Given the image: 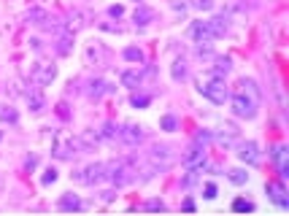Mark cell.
<instances>
[{
	"label": "cell",
	"mask_w": 289,
	"mask_h": 216,
	"mask_svg": "<svg viewBox=\"0 0 289 216\" xmlns=\"http://www.w3.org/2000/svg\"><path fill=\"white\" fill-rule=\"evenodd\" d=\"M19 119V114H16V108H11V105H6V108H0V122H16Z\"/></svg>",
	"instance_id": "1f68e13d"
},
{
	"label": "cell",
	"mask_w": 289,
	"mask_h": 216,
	"mask_svg": "<svg viewBox=\"0 0 289 216\" xmlns=\"http://www.w3.org/2000/svg\"><path fill=\"white\" fill-rule=\"evenodd\" d=\"M206 197H208V200L216 197V187H213V184H206Z\"/></svg>",
	"instance_id": "60d3db41"
},
{
	"label": "cell",
	"mask_w": 289,
	"mask_h": 216,
	"mask_svg": "<svg viewBox=\"0 0 289 216\" xmlns=\"http://www.w3.org/2000/svg\"><path fill=\"white\" fill-rule=\"evenodd\" d=\"M173 162H176V151L170 149V146H162V143L152 146V149L146 151V162H143V168H141L146 173L143 178H152V176H157V173L170 170V168H173Z\"/></svg>",
	"instance_id": "7a4b0ae2"
},
{
	"label": "cell",
	"mask_w": 289,
	"mask_h": 216,
	"mask_svg": "<svg viewBox=\"0 0 289 216\" xmlns=\"http://www.w3.org/2000/svg\"><path fill=\"white\" fill-rule=\"evenodd\" d=\"M232 211H254V203L251 200H235L232 203Z\"/></svg>",
	"instance_id": "d6a6232c"
},
{
	"label": "cell",
	"mask_w": 289,
	"mask_h": 216,
	"mask_svg": "<svg viewBox=\"0 0 289 216\" xmlns=\"http://www.w3.org/2000/svg\"><path fill=\"white\" fill-rule=\"evenodd\" d=\"M109 92H114V86L105 81V79H95V81L87 84V95L92 97V100H100V97L109 95Z\"/></svg>",
	"instance_id": "d6986e66"
},
{
	"label": "cell",
	"mask_w": 289,
	"mask_h": 216,
	"mask_svg": "<svg viewBox=\"0 0 289 216\" xmlns=\"http://www.w3.org/2000/svg\"><path fill=\"white\" fill-rule=\"evenodd\" d=\"M195 84H197V92H200L203 97H208L211 103H216V105H222V103L230 97L224 79H222V76H216V73H211V70H208L206 76H200Z\"/></svg>",
	"instance_id": "3957f363"
},
{
	"label": "cell",
	"mask_w": 289,
	"mask_h": 216,
	"mask_svg": "<svg viewBox=\"0 0 289 216\" xmlns=\"http://www.w3.org/2000/svg\"><path fill=\"white\" fill-rule=\"evenodd\" d=\"M76 146H79V151H95L100 146L98 130H81V133L76 135Z\"/></svg>",
	"instance_id": "9a60e30c"
},
{
	"label": "cell",
	"mask_w": 289,
	"mask_h": 216,
	"mask_svg": "<svg viewBox=\"0 0 289 216\" xmlns=\"http://www.w3.org/2000/svg\"><path fill=\"white\" fill-rule=\"evenodd\" d=\"M51 154L57 159H70L73 154H79V146H76V135H60L51 146Z\"/></svg>",
	"instance_id": "9c48e42d"
},
{
	"label": "cell",
	"mask_w": 289,
	"mask_h": 216,
	"mask_svg": "<svg viewBox=\"0 0 289 216\" xmlns=\"http://www.w3.org/2000/svg\"><path fill=\"white\" fill-rule=\"evenodd\" d=\"M208 27L213 32V38H222L224 32H227V19H224V16H213V19H208Z\"/></svg>",
	"instance_id": "cb8c5ba5"
},
{
	"label": "cell",
	"mask_w": 289,
	"mask_h": 216,
	"mask_svg": "<svg viewBox=\"0 0 289 216\" xmlns=\"http://www.w3.org/2000/svg\"><path fill=\"white\" fill-rule=\"evenodd\" d=\"M286 157H289V151H286V146H273L270 149V159L276 162V168H278V176L281 178H286L289 176V162H286Z\"/></svg>",
	"instance_id": "2e32d148"
},
{
	"label": "cell",
	"mask_w": 289,
	"mask_h": 216,
	"mask_svg": "<svg viewBox=\"0 0 289 216\" xmlns=\"http://www.w3.org/2000/svg\"><path fill=\"white\" fill-rule=\"evenodd\" d=\"M27 105H30V111L33 114H44L46 111V100H44V95H41L38 89L27 92Z\"/></svg>",
	"instance_id": "603a6c76"
},
{
	"label": "cell",
	"mask_w": 289,
	"mask_h": 216,
	"mask_svg": "<svg viewBox=\"0 0 289 216\" xmlns=\"http://www.w3.org/2000/svg\"><path fill=\"white\" fill-rule=\"evenodd\" d=\"M60 208H62V211H79V208H84V203L76 197V194H62Z\"/></svg>",
	"instance_id": "d4e9b609"
},
{
	"label": "cell",
	"mask_w": 289,
	"mask_h": 216,
	"mask_svg": "<svg viewBox=\"0 0 289 216\" xmlns=\"http://www.w3.org/2000/svg\"><path fill=\"white\" fill-rule=\"evenodd\" d=\"M187 73H189V70H187V62H184V60H176L173 68H170V76H173V81H184Z\"/></svg>",
	"instance_id": "4316f807"
},
{
	"label": "cell",
	"mask_w": 289,
	"mask_h": 216,
	"mask_svg": "<svg viewBox=\"0 0 289 216\" xmlns=\"http://www.w3.org/2000/svg\"><path fill=\"white\" fill-rule=\"evenodd\" d=\"M55 51L60 54V57H68V54L73 51V32H70V30H62V32H57Z\"/></svg>",
	"instance_id": "ac0fdd59"
},
{
	"label": "cell",
	"mask_w": 289,
	"mask_h": 216,
	"mask_svg": "<svg viewBox=\"0 0 289 216\" xmlns=\"http://www.w3.org/2000/svg\"><path fill=\"white\" fill-rule=\"evenodd\" d=\"M230 108H232V114L241 116V119H254L260 103H254L251 97H246L243 92H235V95L230 97Z\"/></svg>",
	"instance_id": "5b68a950"
},
{
	"label": "cell",
	"mask_w": 289,
	"mask_h": 216,
	"mask_svg": "<svg viewBox=\"0 0 289 216\" xmlns=\"http://www.w3.org/2000/svg\"><path fill=\"white\" fill-rule=\"evenodd\" d=\"M122 84L130 86V89H135V86L141 84V73H138V70H124L122 73Z\"/></svg>",
	"instance_id": "f1b7e54d"
},
{
	"label": "cell",
	"mask_w": 289,
	"mask_h": 216,
	"mask_svg": "<svg viewBox=\"0 0 289 216\" xmlns=\"http://www.w3.org/2000/svg\"><path fill=\"white\" fill-rule=\"evenodd\" d=\"M227 178H230L232 184H238V187H241V184L249 181V173L241 170V168H232V170H227Z\"/></svg>",
	"instance_id": "4dcf8cb0"
},
{
	"label": "cell",
	"mask_w": 289,
	"mask_h": 216,
	"mask_svg": "<svg viewBox=\"0 0 289 216\" xmlns=\"http://www.w3.org/2000/svg\"><path fill=\"white\" fill-rule=\"evenodd\" d=\"M55 181H57V170L49 168V170L44 173V178H41V184H44V187H49V184H55Z\"/></svg>",
	"instance_id": "836d02e7"
},
{
	"label": "cell",
	"mask_w": 289,
	"mask_h": 216,
	"mask_svg": "<svg viewBox=\"0 0 289 216\" xmlns=\"http://www.w3.org/2000/svg\"><path fill=\"white\" fill-rule=\"evenodd\" d=\"M238 157L246 162V165H260V146L254 143V140H238Z\"/></svg>",
	"instance_id": "8fae6325"
},
{
	"label": "cell",
	"mask_w": 289,
	"mask_h": 216,
	"mask_svg": "<svg viewBox=\"0 0 289 216\" xmlns=\"http://www.w3.org/2000/svg\"><path fill=\"white\" fill-rule=\"evenodd\" d=\"M133 22H135L138 27L152 25V22H154V8H149V6H141V3H138V8L133 11Z\"/></svg>",
	"instance_id": "ffe728a7"
},
{
	"label": "cell",
	"mask_w": 289,
	"mask_h": 216,
	"mask_svg": "<svg viewBox=\"0 0 289 216\" xmlns=\"http://www.w3.org/2000/svg\"><path fill=\"white\" fill-rule=\"evenodd\" d=\"M138 173H141V162L135 157H122V159L105 162V178H109L114 187H124V184L135 181Z\"/></svg>",
	"instance_id": "6da1fadb"
},
{
	"label": "cell",
	"mask_w": 289,
	"mask_h": 216,
	"mask_svg": "<svg viewBox=\"0 0 289 216\" xmlns=\"http://www.w3.org/2000/svg\"><path fill=\"white\" fill-rule=\"evenodd\" d=\"M119 138L124 140L127 146H138L143 140V127L135 122H127L124 127H119Z\"/></svg>",
	"instance_id": "4fadbf2b"
},
{
	"label": "cell",
	"mask_w": 289,
	"mask_h": 216,
	"mask_svg": "<svg viewBox=\"0 0 289 216\" xmlns=\"http://www.w3.org/2000/svg\"><path fill=\"white\" fill-rule=\"evenodd\" d=\"M146 208H149V211H165V203H162V200H149Z\"/></svg>",
	"instance_id": "8d00e7d4"
},
{
	"label": "cell",
	"mask_w": 289,
	"mask_h": 216,
	"mask_svg": "<svg viewBox=\"0 0 289 216\" xmlns=\"http://www.w3.org/2000/svg\"><path fill=\"white\" fill-rule=\"evenodd\" d=\"M70 176H73V181H79V184L95 187V184L105 181V162H92V165L81 168V170H73Z\"/></svg>",
	"instance_id": "277c9868"
},
{
	"label": "cell",
	"mask_w": 289,
	"mask_h": 216,
	"mask_svg": "<svg viewBox=\"0 0 289 216\" xmlns=\"http://www.w3.org/2000/svg\"><path fill=\"white\" fill-rule=\"evenodd\" d=\"M211 138H213L211 133H206V130H200V133H197V138H195V140H197V143H200V146H206V143H208V140H211Z\"/></svg>",
	"instance_id": "74e56055"
},
{
	"label": "cell",
	"mask_w": 289,
	"mask_h": 216,
	"mask_svg": "<svg viewBox=\"0 0 289 216\" xmlns=\"http://www.w3.org/2000/svg\"><path fill=\"white\" fill-rule=\"evenodd\" d=\"M84 62L92 65V68H103L109 62V49H105L103 41H89L84 46Z\"/></svg>",
	"instance_id": "8992f818"
},
{
	"label": "cell",
	"mask_w": 289,
	"mask_h": 216,
	"mask_svg": "<svg viewBox=\"0 0 289 216\" xmlns=\"http://www.w3.org/2000/svg\"><path fill=\"white\" fill-rule=\"evenodd\" d=\"M189 38L195 41V43H211V41H216L213 38V32H211V27H208V19L206 22H192L189 25Z\"/></svg>",
	"instance_id": "7c38bea8"
},
{
	"label": "cell",
	"mask_w": 289,
	"mask_h": 216,
	"mask_svg": "<svg viewBox=\"0 0 289 216\" xmlns=\"http://www.w3.org/2000/svg\"><path fill=\"white\" fill-rule=\"evenodd\" d=\"M92 19H95V14L89 8H73L70 14H68V22H65V27L70 30V32H76V30H84V27H89L92 25Z\"/></svg>",
	"instance_id": "30bf717a"
},
{
	"label": "cell",
	"mask_w": 289,
	"mask_h": 216,
	"mask_svg": "<svg viewBox=\"0 0 289 216\" xmlns=\"http://www.w3.org/2000/svg\"><path fill=\"white\" fill-rule=\"evenodd\" d=\"M149 100H152V97H149V95H133V105H135V108H141V105H149Z\"/></svg>",
	"instance_id": "e575fe53"
},
{
	"label": "cell",
	"mask_w": 289,
	"mask_h": 216,
	"mask_svg": "<svg viewBox=\"0 0 289 216\" xmlns=\"http://www.w3.org/2000/svg\"><path fill=\"white\" fill-rule=\"evenodd\" d=\"M35 162H38L35 157H27V162H25V165H27V170H33V168H35Z\"/></svg>",
	"instance_id": "b9f144b4"
},
{
	"label": "cell",
	"mask_w": 289,
	"mask_h": 216,
	"mask_svg": "<svg viewBox=\"0 0 289 216\" xmlns=\"http://www.w3.org/2000/svg\"><path fill=\"white\" fill-rule=\"evenodd\" d=\"M109 16L122 19V16H124V8H122V6H111V8H109Z\"/></svg>",
	"instance_id": "f35d334b"
},
{
	"label": "cell",
	"mask_w": 289,
	"mask_h": 216,
	"mask_svg": "<svg viewBox=\"0 0 289 216\" xmlns=\"http://www.w3.org/2000/svg\"><path fill=\"white\" fill-rule=\"evenodd\" d=\"M267 197H270L278 208H289V197H286V189H284V184H278V181H270L267 184Z\"/></svg>",
	"instance_id": "e0dca14e"
},
{
	"label": "cell",
	"mask_w": 289,
	"mask_h": 216,
	"mask_svg": "<svg viewBox=\"0 0 289 216\" xmlns=\"http://www.w3.org/2000/svg\"><path fill=\"white\" fill-rule=\"evenodd\" d=\"M238 92H243L246 97H251L254 103H260V86H257L254 79H246V76H243V79L238 81Z\"/></svg>",
	"instance_id": "7402d4cb"
},
{
	"label": "cell",
	"mask_w": 289,
	"mask_h": 216,
	"mask_svg": "<svg viewBox=\"0 0 289 216\" xmlns=\"http://www.w3.org/2000/svg\"><path fill=\"white\" fill-rule=\"evenodd\" d=\"M124 60H127V62H138V65H141V62H146V54H143L141 49H138V46H127V49H124Z\"/></svg>",
	"instance_id": "83f0119b"
},
{
	"label": "cell",
	"mask_w": 289,
	"mask_h": 216,
	"mask_svg": "<svg viewBox=\"0 0 289 216\" xmlns=\"http://www.w3.org/2000/svg\"><path fill=\"white\" fill-rule=\"evenodd\" d=\"M55 76H57V68L44 62V60H38L33 68H30V81H33L35 86H49L51 81H55Z\"/></svg>",
	"instance_id": "52a82bcc"
},
{
	"label": "cell",
	"mask_w": 289,
	"mask_h": 216,
	"mask_svg": "<svg viewBox=\"0 0 289 216\" xmlns=\"http://www.w3.org/2000/svg\"><path fill=\"white\" fill-rule=\"evenodd\" d=\"M181 165H184L187 170H192V173H200L203 168H206V146H200V143L189 146L184 151V157H181Z\"/></svg>",
	"instance_id": "ba28073f"
},
{
	"label": "cell",
	"mask_w": 289,
	"mask_h": 216,
	"mask_svg": "<svg viewBox=\"0 0 289 216\" xmlns=\"http://www.w3.org/2000/svg\"><path fill=\"white\" fill-rule=\"evenodd\" d=\"M162 130H168V133L170 130H176V119L173 116H162Z\"/></svg>",
	"instance_id": "ab89813d"
},
{
	"label": "cell",
	"mask_w": 289,
	"mask_h": 216,
	"mask_svg": "<svg viewBox=\"0 0 289 216\" xmlns=\"http://www.w3.org/2000/svg\"><path fill=\"white\" fill-rule=\"evenodd\" d=\"M98 135H100V140H103V138H105V140L119 138V127L111 124V122H105V124H103V130H98Z\"/></svg>",
	"instance_id": "f546056e"
},
{
	"label": "cell",
	"mask_w": 289,
	"mask_h": 216,
	"mask_svg": "<svg viewBox=\"0 0 289 216\" xmlns=\"http://www.w3.org/2000/svg\"><path fill=\"white\" fill-rule=\"evenodd\" d=\"M46 19H49V14H46V8H41V6L27 8V14H25V22H27V25H38V27H44V25H46Z\"/></svg>",
	"instance_id": "44dd1931"
},
{
	"label": "cell",
	"mask_w": 289,
	"mask_h": 216,
	"mask_svg": "<svg viewBox=\"0 0 289 216\" xmlns=\"http://www.w3.org/2000/svg\"><path fill=\"white\" fill-rule=\"evenodd\" d=\"M192 6L200 11H208V8H213V0H192Z\"/></svg>",
	"instance_id": "d590c367"
},
{
	"label": "cell",
	"mask_w": 289,
	"mask_h": 216,
	"mask_svg": "<svg viewBox=\"0 0 289 216\" xmlns=\"http://www.w3.org/2000/svg\"><path fill=\"white\" fill-rule=\"evenodd\" d=\"M230 68H232V65H230V57H213L211 73H216V76H222V79H224V76L230 73Z\"/></svg>",
	"instance_id": "484cf974"
},
{
	"label": "cell",
	"mask_w": 289,
	"mask_h": 216,
	"mask_svg": "<svg viewBox=\"0 0 289 216\" xmlns=\"http://www.w3.org/2000/svg\"><path fill=\"white\" fill-rule=\"evenodd\" d=\"M238 138H241L238 127L227 122V124H222V130L216 133V143H219V146H224V149H232L235 143H238Z\"/></svg>",
	"instance_id": "5bb4252c"
}]
</instances>
